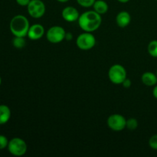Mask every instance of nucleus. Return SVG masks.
Here are the masks:
<instances>
[{"instance_id":"nucleus-25","label":"nucleus","mask_w":157,"mask_h":157,"mask_svg":"<svg viewBox=\"0 0 157 157\" xmlns=\"http://www.w3.org/2000/svg\"><path fill=\"white\" fill-rule=\"evenodd\" d=\"M117 1L119 2H121V3H127V2H128L130 0H117Z\"/></svg>"},{"instance_id":"nucleus-18","label":"nucleus","mask_w":157,"mask_h":157,"mask_svg":"<svg viewBox=\"0 0 157 157\" xmlns=\"http://www.w3.org/2000/svg\"><path fill=\"white\" fill-rule=\"evenodd\" d=\"M96 0H77V2L84 8H90L93 6Z\"/></svg>"},{"instance_id":"nucleus-12","label":"nucleus","mask_w":157,"mask_h":157,"mask_svg":"<svg viewBox=\"0 0 157 157\" xmlns=\"http://www.w3.org/2000/svg\"><path fill=\"white\" fill-rule=\"evenodd\" d=\"M141 79H142V82L149 87L154 86L157 84V76L152 72L147 71L144 73Z\"/></svg>"},{"instance_id":"nucleus-23","label":"nucleus","mask_w":157,"mask_h":157,"mask_svg":"<svg viewBox=\"0 0 157 157\" xmlns=\"http://www.w3.org/2000/svg\"><path fill=\"white\" fill-rule=\"evenodd\" d=\"M73 36H72L71 33V32H67L65 35V39H67V41H71L72 39Z\"/></svg>"},{"instance_id":"nucleus-20","label":"nucleus","mask_w":157,"mask_h":157,"mask_svg":"<svg viewBox=\"0 0 157 157\" xmlns=\"http://www.w3.org/2000/svg\"><path fill=\"white\" fill-rule=\"evenodd\" d=\"M9 141L8 139L3 135H0V150H3L6 147H8Z\"/></svg>"},{"instance_id":"nucleus-13","label":"nucleus","mask_w":157,"mask_h":157,"mask_svg":"<svg viewBox=\"0 0 157 157\" xmlns=\"http://www.w3.org/2000/svg\"><path fill=\"white\" fill-rule=\"evenodd\" d=\"M11 117V110L6 105H0V124H5Z\"/></svg>"},{"instance_id":"nucleus-9","label":"nucleus","mask_w":157,"mask_h":157,"mask_svg":"<svg viewBox=\"0 0 157 157\" xmlns=\"http://www.w3.org/2000/svg\"><path fill=\"white\" fill-rule=\"evenodd\" d=\"M63 18L68 22L78 21L80 17V14L78 9L72 6H67L62 10L61 12Z\"/></svg>"},{"instance_id":"nucleus-15","label":"nucleus","mask_w":157,"mask_h":157,"mask_svg":"<svg viewBox=\"0 0 157 157\" xmlns=\"http://www.w3.org/2000/svg\"><path fill=\"white\" fill-rule=\"evenodd\" d=\"M148 52L152 57L157 58V40L151 41L148 44Z\"/></svg>"},{"instance_id":"nucleus-22","label":"nucleus","mask_w":157,"mask_h":157,"mask_svg":"<svg viewBox=\"0 0 157 157\" xmlns=\"http://www.w3.org/2000/svg\"><path fill=\"white\" fill-rule=\"evenodd\" d=\"M31 0H16V2L21 6H27Z\"/></svg>"},{"instance_id":"nucleus-24","label":"nucleus","mask_w":157,"mask_h":157,"mask_svg":"<svg viewBox=\"0 0 157 157\" xmlns=\"http://www.w3.org/2000/svg\"><path fill=\"white\" fill-rule=\"evenodd\" d=\"M153 97H154L155 98H156V99H157V85L155 86V87L153 88Z\"/></svg>"},{"instance_id":"nucleus-7","label":"nucleus","mask_w":157,"mask_h":157,"mask_svg":"<svg viewBox=\"0 0 157 157\" xmlns=\"http://www.w3.org/2000/svg\"><path fill=\"white\" fill-rule=\"evenodd\" d=\"M28 12L34 18H40L45 12V6L41 0H31L27 6Z\"/></svg>"},{"instance_id":"nucleus-3","label":"nucleus","mask_w":157,"mask_h":157,"mask_svg":"<svg viewBox=\"0 0 157 157\" xmlns=\"http://www.w3.org/2000/svg\"><path fill=\"white\" fill-rule=\"evenodd\" d=\"M108 77L113 84H121L127 78V71L121 64H113L109 69Z\"/></svg>"},{"instance_id":"nucleus-21","label":"nucleus","mask_w":157,"mask_h":157,"mask_svg":"<svg viewBox=\"0 0 157 157\" xmlns=\"http://www.w3.org/2000/svg\"><path fill=\"white\" fill-rule=\"evenodd\" d=\"M131 81H130V79H128V78H126L125 80H124V81H123V83H122V84H123V86H124V87H125V88H129V87H130V86H131Z\"/></svg>"},{"instance_id":"nucleus-5","label":"nucleus","mask_w":157,"mask_h":157,"mask_svg":"<svg viewBox=\"0 0 157 157\" xmlns=\"http://www.w3.org/2000/svg\"><path fill=\"white\" fill-rule=\"evenodd\" d=\"M76 44L78 48L84 51L93 48L96 44V38L90 32H84L77 38Z\"/></svg>"},{"instance_id":"nucleus-16","label":"nucleus","mask_w":157,"mask_h":157,"mask_svg":"<svg viewBox=\"0 0 157 157\" xmlns=\"http://www.w3.org/2000/svg\"><path fill=\"white\" fill-rule=\"evenodd\" d=\"M25 37H18L15 36L12 41V44L16 48H22L25 45Z\"/></svg>"},{"instance_id":"nucleus-14","label":"nucleus","mask_w":157,"mask_h":157,"mask_svg":"<svg viewBox=\"0 0 157 157\" xmlns=\"http://www.w3.org/2000/svg\"><path fill=\"white\" fill-rule=\"evenodd\" d=\"M94 10L98 12L100 15L105 14L108 11V5L104 0H96L94 4L93 5Z\"/></svg>"},{"instance_id":"nucleus-17","label":"nucleus","mask_w":157,"mask_h":157,"mask_svg":"<svg viewBox=\"0 0 157 157\" xmlns=\"http://www.w3.org/2000/svg\"><path fill=\"white\" fill-rule=\"evenodd\" d=\"M138 127V122L136 119L135 118H130V119L127 120V125L126 127L128 128L130 130H134L137 128Z\"/></svg>"},{"instance_id":"nucleus-8","label":"nucleus","mask_w":157,"mask_h":157,"mask_svg":"<svg viewBox=\"0 0 157 157\" xmlns=\"http://www.w3.org/2000/svg\"><path fill=\"white\" fill-rule=\"evenodd\" d=\"M107 126L113 131H121L126 128L127 120L121 114H112L107 119Z\"/></svg>"},{"instance_id":"nucleus-10","label":"nucleus","mask_w":157,"mask_h":157,"mask_svg":"<svg viewBox=\"0 0 157 157\" xmlns=\"http://www.w3.org/2000/svg\"><path fill=\"white\" fill-rule=\"evenodd\" d=\"M44 27L40 24H35L30 26L27 35L31 40H38L44 35Z\"/></svg>"},{"instance_id":"nucleus-29","label":"nucleus","mask_w":157,"mask_h":157,"mask_svg":"<svg viewBox=\"0 0 157 157\" xmlns=\"http://www.w3.org/2000/svg\"><path fill=\"white\" fill-rule=\"evenodd\" d=\"M156 1H157V0H156Z\"/></svg>"},{"instance_id":"nucleus-2","label":"nucleus","mask_w":157,"mask_h":157,"mask_svg":"<svg viewBox=\"0 0 157 157\" xmlns=\"http://www.w3.org/2000/svg\"><path fill=\"white\" fill-rule=\"evenodd\" d=\"M29 28V20L22 15H15L10 21V30L15 36L25 37Z\"/></svg>"},{"instance_id":"nucleus-19","label":"nucleus","mask_w":157,"mask_h":157,"mask_svg":"<svg viewBox=\"0 0 157 157\" xmlns=\"http://www.w3.org/2000/svg\"><path fill=\"white\" fill-rule=\"evenodd\" d=\"M149 145L153 150H157V135H153L149 140Z\"/></svg>"},{"instance_id":"nucleus-1","label":"nucleus","mask_w":157,"mask_h":157,"mask_svg":"<svg viewBox=\"0 0 157 157\" xmlns=\"http://www.w3.org/2000/svg\"><path fill=\"white\" fill-rule=\"evenodd\" d=\"M80 28L86 32H93L98 30L102 22L100 14L94 11H87L80 15L78 18Z\"/></svg>"},{"instance_id":"nucleus-27","label":"nucleus","mask_w":157,"mask_h":157,"mask_svg":"<svg viewBox=\"0 0 157 157\" xmlns=\"http://www.w3.org/2000/svg\"><path fill=\"white\" fill-rule=\"evenodd\" d=\"M1 82H2V80H1V77H0V84H1Z\"/></svg>"},{"instance_id":"nucleus-11","label":"nucleus","mask_w":157,"mask_h":157,"mask_svg":"<svg viewBox=\"0 0 157 157\" xmlns=\"http://www.w3.org/2000/svg\"><path fill=\"white\" fill-rule=\"evenodd\" d=\"M130 21H131V17H130V13L126 11L119 12L116 17L117 24L121 28L127 27L130 23Z\"/></svg>"},{"instance_id":"nucleus-28","label":"nucleus","mask_w":157,"mask_h":157,"mask_svg":"<svg viewBox=\"0 0 157 157\" xmlns=\"http://www.w3.org/2000/svg\"><path fill=\"white\" fill-rule=\"evenodd\" d=\"M156 76H157V71H156Z\"/></svg>"},{"instance_id":"nucleus-26","label":"nucleus","mask_w":157,"mask_h":157,"mask_svg":"<svg viewBox=\"0 0 157 157\" xmlns=\"http://www.w3.org/2000/svg\"><path fill=\"white\" fill-rule=\"evenodd\" d=\"M58 2H68L69 0H57Z\"/></svg>"},{"instance_id":"nucleus-6","label":"nucleus","mask_w":157,"mask_h":157,"mask_svg":"<svg viewBox=\"0 0 157 157\" xmlns=\"http://www.w3.org/2000/svg\"><path fill=\"white\" fill-rule=\"evenodd\" d=\"M66 32L61 26H52L46 33L48 41L53 44H58L65 39Z\"/></svg>"},{"instance_id":"nucleus-4","label":"nucleus","mask_w":157,"mask_h":157,"mask_svg":"<svg viewBox=\"0 0 157 157\" xmlns=\"http://www.w3.org/2000/svg\"><path fill=\"white\" fill-rule=\"evenodd\" d=\"M8 150H9V153L14 156H21L25 154L26 151H27V145L22 139L15 137L9 141Z\"/></svg>"}]
</instances>
